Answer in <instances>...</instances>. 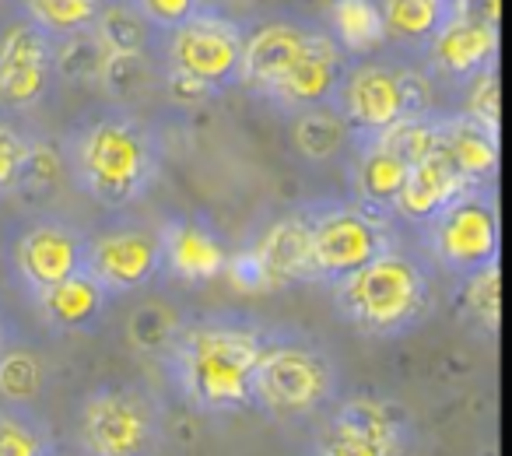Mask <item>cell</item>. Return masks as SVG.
<instances>
[{
  "instance_id": "cell-1",
  "label": "cell",
  "mask_w": 512,
  "mask_h": 456,
  "mask_svg": "<svg viewBox=\"0 0 512 456\" xmlns=\"http://www.w3.org/2000/svg\"><path fill=\"white\" fill-rule=\"evenodd\" d=\"M267 330L239 316H204L183 323L165 351L172 383L200 411H239L253 404V372Z\"/></svg>"
},
{
  "instance_id": "cell-2",
  "label": "cell",
  "mask_w": 512,
  "mask_h": 456,
  "mask_svg": "<svg viewBox=\"0 0 512 456\" xmlns=\"http://www.w3.org/2000/svg\"><path fill=\"white\" fill-rule=\"evenodd\" d=\"M60 151L74 183L109 211L137 204L158 176V141L151 127L116 106L71 127Z\"/></svg>"
},
{
  "instance_id": "cell-3",
  "label": "cell",
  "mask_w": 512,
  "mask_h": 456,
  "mask_svg": "<svg viewBox=\"0 0 512 456\" xmlns=\"http://www.w3.org/2000/svg\"><path fill=\"white\" fill-rule=\"evenodd\" d=\"M330 288L337 313L365 337H404L432 313V278L425 264L400 246H386Z\"/></svg>"
},
{
  "instance_id": "cell-4",
  "label": "cell",
  "mask_w": 512,
  "mask_h": 456,
  "mask_svg": "<svg viewBox=\"0 0 512 456\" xmlns=\"http://www.w3.org/2000/svg\"><path fill=\"white\" fill-rule=\"evenodd\" d=\"M337 393V365L323 348L292 337H267L253 372V404L271 418L295 421L323 411Z\"/></svg>"
},
{
  "instance_id": "cell-5",
  "label": "cell",
  "mask_w": 512,
  "mask_h": 456,
  "mask_svg": "<svg viewBox=\"0 0 512 456\" xmlns=\"http://www.w3.org/2000/svg\"><path fill=\"white\" fill-rule=\"evenodd\" d=\"M242 32L246 29L232 15L200 4L176 29L158 32L155 53L165 74L193 81L214 95L239 81Z\"/></svg>"
},
{
  "instance_id": "cell-6",
  "label": "cell",
  "mask_w": 512,
  "mask_h": 456,
  "mask_svg": "<svg viewBox=\"0 0 512 456\" xmlns=\"http://www.w3.org/2000/svg\"><path fill=\"white\" fill-rule=\"evenodd\" d=\"M309 281L337 285L393 246L383 211L365 204H309Z\"/></svg>"
},
{
  "instance_id": "cell-7",
  "label": "cell",
  "mask_w": 512,
  "mask_h": 456,
  "mask_svg": "<svg viewBox=\"0 0 512 456\" xmlns=\"http://www.w3.org/2000/svg\"><path fill=\"white\" fill-rule=\"evenodd\" d=\"M78 435L88 456H155L162 446V414L137 386H99L81 400Z\"/></svg>"
},
{
  "instance_id": "cell-8",
  "label": "cell",
  "mask_w": 512,
  "mask_h": 456,
  "mask_svg": "<svg viewBox=\"0 0 512 456\" xmlns=\"http://www.w3.org/2000/svg\"><path fill=\"white\" fill-rule=\"evenodd\" d=\"M428 246L439 267H446L456 278H470L481 267L498 264L502 228H498V207L484 186H470L467 193L442 207L428 221Z\"/></svg>"
},
{
  "instance_id": "cell-9",
  "label": "cell",
  "mask_w": 512,
  "mask_h": 456,
  "mask_svg": "<svg viewBox=\"0 0 512 456\" xmlns=\"http://www.w3.org/2000/svg\"><path fill=\"white\" fill-rule=\"evenodd\" d=\"M242 288L253 292H271V288L299 285L309 281V214L306 207L274 218L260 232L249 250L232 257L228 271Z\"/></svg>"
},
{
  "instance_id": "cell-10",
  "label": "cell",
  "mask_w": 512,
  "mask_h": 456,
  "mask_svg": "<svg viewBox=\"0 0 512 456\" xmlns=\"http://www.w3.org/2000/svg\"><path fill=\"white\" fill-rule=\"evenodd\" d=\"M407 442V414L397 404L348 397L323 425L316 456H404Z\"/></svg>"
},
{
  "instance_id": "cell-11",
  "label": "cell",
  "mask_w": 512,
  "mask_h": 456,
  "mask_svg": "<svg viewBox=\"0 0 512 456\" xmlns=\"http://www.w3.org/2000/svg\"><path fill=\"white\" fill-rule=\"evenodd\" d=\"M334 106L351 130V141H369L404 120V95H400V64L393 60L358 57L348 60L337 81Z\"/></svg>"
},
{
  "instance_id": "cell-12",
  "label": "cell",
  "mask_w": 512,
  "mask_h": 456,
  "mask_svg": "<svg viewBox=\"0 0 512 456\" xmlns=\"http://www.w3.org/2000/svg\"><path fill=\"white\" fill-rule=\"evenodd\" d=\"M85 271L109 295L141 292L162 274V236L148 225H113L85 239Z\"/></svg>"
},
{
  "instance_id": "cell-13",
  "label": "cell",
  "mask_w": 512,
  "mask_h": 456,
  "mask_svg": "<svg viewBox=\"0 0 512 456\" xmlns=\"http://www.w3.org/2000/svg\"><path fill=\"white\" fill-rule=\"evenodd\" d=\"M53 81V36L29 18L0 29V109L29 113L50 95Z\"/></svg>"
},
{
  "instance_id": "cell-14",
  "label": "cell",
  "mask_w": 512,
  "mask_h": 456,
  "mask_svg": "<svg viewBox=\"0 0 512 456\" xmlns=\"http://www.w3.org/2000/svg\"><path fill=\"white\" fill-rule=\"evenodd\" d=\"M11 267L36 295L85 267V236L64 218H32L11 239Z\"/></svg>"
},
{
  "instance_id": "cell-15",
  "label": "cell",
  "mask_w": 512,
  "mask_h": 456,
  "mask_svg": "<svg viewBox=\"0 0 512 456\" xmlns=\"http://www.w3.org/2000/svg\"><path fill=\"white\" fill-rule=\"evenodd\" d=\"M421 53H425V71L432 74V81L446 88H463L481 71L498 67V25L453 11Z\"/></svg>"
},
{
  "instance_id": "cell-16",
  "label": "cell",
  "mask_w": 512,
  "mask_h": 456,
  "mask_svg": "<svg viewBox=\"0 0 512 456\" xmlns=\"http://www.w3.org/2000/svg\"><path fill=\"white\" fill-rule=\"evenodd\" d=\"M320 25L295 15H271L242 32V60L239 81H246L253 92L264 95L316 39Z\"/></svg>"
},
{
  "instance_id": "cell-17",
  "label": "cell",
  "mask_w": 512,
  "mask_h": 456,
  "mask_svg": "<svg viewBox=\"0 0 512 456\" xmlns=\"http://www.w3.org/2000/svg\"><path fill=\"white\" fill-rule=\"evenodd\" d=\"M344 67H348V57H344V50L334 43V36L320 25V32H316V39L309 43V50L267 88L264 99L278 102L288 113H299V109H309V106H327V102H334L337 81H341Z\"/></svg>"
},
{
  "instance_id": "cell-18",
  "label": "cell",
  "mask_w": 512,
  "mask_h": 456,
  "mask_svg": "<svg viewBox=\"0 0 512 456\" xmlns=\"http://www.w3.org/2000/svg\"><path fill=\"white\" fill-rule=\"evenodd\" d=\"M158 236H162V267L186 285L221 278L232 264L225 239L204 218H193V214L172 218L158 228Z\"/></svg>"
},
{
  "instance_id": "cell-19",
  "label": "cell",
  "mask_w": 512,
  "mask_h": 456,
  "mask_svg": "<svg viewBox=\"0 0 512 456\" xmlns=\"http://www.w3.org/2000/svg\"><path fill=\"white\" fill-rule=\"evenodd\" d=\"M470 186L474 183H467V179L453 169V162L435 148V151H428L425 158L411 162L407 179H404V186H400L390 211L397 214V218L411 221V225L425 228L442 207H449L460 193H467Z\"/></svg>"
},
{
  "instance_id": "cell-20",
  "label": "cell",
  "mask_w": 512,
  "mask_h": 456,
  "mask_svg": "<svg viewBox=\"0 0 512 456\" xmlns=\"http://www.w3.org/2000/svg\"><path fill=\"white\" fill-rule=\"evenodd\" d=\"M435 148L453 162L467 183L484 186L498 172V130L470 120L467 113L435 116Z\"/></svg>"
},
{
  "instance_id": "cell-21",
  "label": "cell",
  "mask_w": 512,
  "mask_h": 456,
  "mask_svg": "<svg viewBox=\"0 0 512 456\" xmlns=\"http://www.w3.org/2000/svg\"><path fill=\"white\" fill-rule=\"evenodd\" d=\"M109 299L113 295L81 267L71 278L57 281V285L36 292V306L43 313V320L60 334H78V330H92L102 320Z\"/></svg>"
},
{
  "instance_id": "cell-22",
  "label": "cell",
  "mask_w": 512,
  "mask_h": 456,
  "mask_svg": "<svg viewBox=\"0 0 512 456\" xmlns=\"http://www.w3.org/2000/svg\"><path fill=\"white\" fill-rule=\"evenodd\" d=\"M95 85L109 99V106L130 109L148 99L155 88H162V60H158L155 50L106 53Z\"/></svg>"
},
{
  "instance_id": "cell-23",
  "label": "cell",
  "mask_w": 512,
  "mask_h": 456,
  "mask_svg": "<svg viewBox=\"0 0 512 456\" xmlns=\"http://www.w3.org/2000/svg\"><path fill=\"white\" fill-rule=\"evenodd\" d=\"M358 144V158H355V190L358 200L372 211H390L393 200H397L400 186L407 179V162L404 155L383 144L379 137H369V141H355Z\"/></svg>"
},
{
  "instance_id": "cell-24",
  "label": "cell",
  "mask_w": 512,
  "mask_h": 456,
  "mask_svg": "<svg viewBox=\"0 0 512 456\" xmlns=\"http://www.w3.org/2000/svg\"><path fill=\"white\" fill-rule=\"evenodd\" d=\"M383 15L386 46H397L407 53H421L432 36L449 22L453 8L442 0H376Z\"/></svg>"
},
{
  "instance_id": "cell-25",
  "label": "cell",
  "mask_w": 512,
  "mask_h": 456,
  "mask_svg": "<svg viewBox=\"0 0 512 456\" xmlns=\"http://www.w3.org/2000/svg\"><path fill=\"white\" fill-rule=\"evenodd\" d=\"M327 32L348 60L372 57L386 46L383 15H379L376 0H330Z\"/></svg>"
},
{
  "instance_id": "cell-26",
  "label": "cell",
  "mask_w": 512,
  "mask_h": 456,
  "mask_svg": "<svg viewBox=\"0 0 512 456\" xmlns=\"http://www.w3.org/2000/svg\"><path fill=\"white\" fill-rule=\"evenodd\" d=\"M292 144L306 162H334L351 144V130L334 102L292 113Z\"/></svg>"
},
{
  "instance_id": "cell-27",
  "label": "cell",
  "mask_w": 512,
  "mask_h": 456,
  "mask_svg": "<svg viewBox=\"0 0 512 456\" xmlns=\"http://www.w3.org/2000/svg\"><path fill=\"white\" fill-rule=\"evenodd\" d=\"M92 32L106 53L155 50V43H158V32L151 29L148 18H144L130 0H102Z\"/></svg>"
},
{
  "instance_id": "cell-28",
  "label": "cell",
  "mask_w": 512,
  "mask_h": 456,
  "mask_svg": "<svg viewBox=\"0 0 512 456\" xmlns=\"http://www.w3.org/2000/svg\"><path fill=\"white\" fill-rule=\"evenodd\" d=\"M46 390V365L32 348L0 351V400L11 407H29Z\"/></svg>"
},
{
  "instance_id": "cell-29",
  "label": "cell",
  "mask_w": 512,
  "mask_h": 456,
  "mask_svg": "<svg viewBox=\"0 0 512 456\" xmlns=\"http://www.w3.org/2000/svg\"><path fill=\"white\" fill-rule=\"evenodd\" d=\"M102 60H106V50H102L92 29L53 39V74L64 85H95Z\"/></svg>"
},
{
  "instance_id": "cell-30",
  "label": "cell",
  "mask_w": 512,
  "mask_h": 456,
  "mask_svg": "<svg viewBox=\"0 0 512 456\" xmlns=\"http://www.w3.org/2000/svg\"><path fill=\"white\" fill-rule=\"evenodd\" d=\"M179 327H183V316L169 302H141L127 316V341L144 355H165L176 341Z\"/></svg>"
},
{
  "instance_id": "cell-31",
  "label": "cell",
  "mask_w": 512,
  "mask_h": 456,
  "mask_svg": "<svg viewBox=\"0 0 512 456\" xmlns=\"http://www.w3.org/2000/svg\"><path fill=\"white\" fill-rule=\"evenodd\" d=\"M102 0H22V18L46 32V36H74V32H88L95 25Z\"/></svg>"
},
{
  "instance_id": "cell-32",
  "label": "cell",
  "mask_w": 512,
  "mask_h": 456,
  "mask_svg": "<svg viewBox=\"0 0 512 456\" xmlns=\"http://www.w3.org/2000/svg\"><path fill=\"white\" fill-rule=\"evenodd\" d=\"M0 456H53V442L25 407H0Z\"/></svg>"
},
{
  "instance_id": "cell-33",
  "label": "cell",
  "mask_w": 512,
  "mask_h": 456,
  "mask_svg": "<svg viewBox=\"0 0 512 456\" xmlns=\"http://www.w3.org/2000/svg\"><path fill=\"white\" fill-rule=\"evenodd\" d=\"M463 309L477 327L495 334L498 320H502V271H498V264H488L470 278H463Z\"/></svg>"
},
{
  "instance_id": "cell-34",
  "label": "cell",
  "mask_w": 512,
  "mask_h": 456,
  "mask_svg": "<svg viewBox=\"0 0 512 456\" xmlns=\"http://www.w3.org/2000/svg\"><path fill=\"white\" fill-rule=\"evenodd\" d=\"M64 176V151L57 144L43 141V137H29V151H25L22 172H18V193H29V197H39V193H53Z\"/></svg>"
},
{
  "instance_id": "cell-35",
  "label": "cell",
  "mask_w": 512,
  "mask_h": 456,
  "mask_svg": "<svg viewBox=\"0 0 512 456\" xmlns=\"http://www.w3.org/2000/svg\"><path fill=\"white\" fill-rule=\"evenodd\" d=\"M460 92H467L463 113H467L470 120L484 123L488 130H498V123H502V85H498V67L481 71L474 81H467Z\"/></svg>"
},
{
  "instance_id": "cell-36",
  "label": "cell",
  "mask_w": 512,
  "mask_h": 456,
  "mask_svg": "<svg viewBox=\"0 0 512 456\" xmlns=\"http://www.w3.org/2000/svg\"><path fill=\"white\" fill-rule=\"evenodd\" d=\"M25 151H29V137L8 116H0V193H15Z\"/></svg>"
},
{
  "instance_id": "cell-37",
  "label": "cell",
  "mask_w": 512,
  "mask_h": 456,
  "mask_svg": "<svg viewBox=\"0 0 512 456\" xmlns=\"http://www.w3.org/2000/svg\"><path fill=\"white\" fill-rule=\"evenodd\" d=\"M400 95H404V116H428L435 106V81L425 67L400 64Z\"/></svg>"
},
{
  "instance_id": "cell-38",
  "label": "cell",
  "mask_w": 512,
  "mask_h": 456,
  "mask_svg": "<svg viewBox=\"0 0 512 456\" xmlns=\"http://www.w3.org/2000/svg\"><path fill=\"white\" fill-rule=\"evenodd\" d=\"M130 4L148 18V25L155 32H169L179 22H186L204 0H130Z\"/></svg>"
},
{
  "instance_id": "cell-39",
  "label": "cell",
  "mask_w": 512,
  "mask_h": 456,
  "mask_svg": "<svg viewBox=\"0 0 512 456\" xmlns=\"http://www.w3.org/2000/svg\"><path fill=\"white\" fill-rule=\"evenodd\" d=\"M453 11L467 18H477V22H488V25H498V11H502V0H460Z\"/></svg>"
},
{
  "instance_id": "cell-40",
  "label": "cell",
  "mask_w": 512,
  "mask_h": 456,
  "mask_svg": "<svg viewBox=\"0 0 512 456\" xmlns=\"http://www.w3.org/2000/svg\"><path fill=\"white\" fill-rule=\"evenodd\" d=\"M8 348V323H4V316H0V351Z\"/></svg>"
},
{
  "instance_id": "cell-41",
  "label": "cell",
  "mask_w": 512,
  "mask_h": 456,
  "mask_svg": "<svg viewBox=\"0 0 512 456\" xmlns=\"http://www.w3.org/2000/svg\"><path fill=\"white\" fill-rule=\"evenodd\" d=\"M442 4H446V8H456V4H460V0H442Z\"/></svg>"
}]
</instances>
